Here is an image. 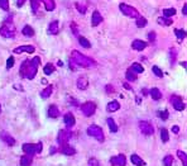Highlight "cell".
<instances>
[{
  "label": "cell",
  "mask_w": 187,
  "mask_h": 166,
  "mask_svg": "<svg viewBox=\"0 0 187 166\" xmlns=\"http://www.w3.org/2000/svg\"><path fill=\"white\" fill-rule=\"evenodd\" d=\"M76 84H77V88L80 90H85L89 86V80L86 78H79L77 81H76Z\"/></svg>",
  "instance_id": "cell-20"
},
{
  "label": "cell",
  "mask_w": 187,
  "mask_h": 166,
  "mask_svg": "<svg viewBox=\"0 0 187 166\" xmlns=\"http://www.w3.org/2000/svg\"><path fill=\"white\" fill-rule=\"evenodd\" d=\"M172 164H173V157L171 155H167L163 159V165L164 166H172Z\"/></svg>",
  "instance_id": "cell-39"
},
{
  "label": "cell",
  "mask_w": 187,
  "mask_h": 166,
  "mask_svg": "<svg viewBox=\"0 0 187 166\" xmlns=\"http://www.w3.org/2000/svg\"><path fill=\"white\" fill-rule=\"evenodd\" d=\"M175 59H176V49L171 48V62L175 63Z\"/></svg>",
  "instance_id": "cell-49"
},
{
  "label": "cell",
  "mask_w": 187,
  "mask_h": 166,
  "mask_svg": "<svg viewBox=\"0 0 187 166\" xmlns=\"http://www.w3.org/2000/svg\"><path fill=\"white\" fill-rule=\"evenodd\" d=\"M0 112H2V108H0Z\"/></svg>",
  "instance_id": "cell-54"
},
{
  "label": "cell",
  "mask_w": 187,
  "mask_h": 166,
  "mask_svg": "<svg viewBox=\"0 0 187 166\" xmlns=\"http://www.w3.org/2000/svg\"><path fill=\"white\" fill-rule=\"evenodd\" d=\"M149 94H150V96H152L153 100H159V99L162 98V94H161V91H159L157 88H153V89H150Z\"/></svg>",
  "instance_id": "cell-25"
},
{
  "label": "cell",
  "mask_w": 187,
  "mask_h": 166,
  "mask_svg": "<svg viewBox=\"0 0 187 166\" xmlns=\"http://www.w3.org/2000/svg\"><path fill=\"white\" fill-rule=\"evenodd\" d=\"M22 33L25 36V37H33L34 36V29H33L30 26H25L22 31Z\"/></svg>",
  "instance_id": "cell-26"
},
{
  "label": "cell",
  "mask_w": 187,
  "mask_h": 166,
  "mask_svg": "<svg viewBox=\"0 0 187 166\" xmlns=\"http://www.w3.org/2000/svg\"><path fill=\"white\" fill-rule=\"evenodd\" d=\"M87 166H100V164H99V161L96 160V159H90L89 160V162H87Z\"/></svg>",
  "instance_id": "cell-47"
},
{
  "label": "cell",
  "mask_w": 187,
  "mask_h": 166,
  "mask_svg": "<svg viewBox=\"0 0 187 166\" xmlns=\"http://www.w3.org/2000/svg\"><path fill=\"white\" fill-rule=\"evenodd\" d=\"M137 76H138V74H135L130 69L126 71V74H125V78L128 79V81H135V80H137Z\"/></svg>",
  "instance_id": "cell-30"
},
{
  "label": "cell",
  "mask_w": 187,
  "mask_h": 166,
  "mask_svg": "<svg viewBox=\"0 0 187 166\" xmlns=\"http://www.w3.org/2000/svg\"><path fill=\"white\" fill-rule=\"evenodd\" d=\"M139 129H140V132L144 136H152L153 132H154L153 126L149 122H146V121H140L139 122Z\"/></svg>",
  "instance_id": "cell-8"
},
{
  "label": "cell",
  "mask_w": 187,
  "mask_h": 166,
  "mask_svg": "<svg viewBox=\"0 0 187 166\" xmlns=\"http://www.w3.org/2000/svg\"><path fill=\"white\" fill-rule=\"evenodd\" d=\"M137 27L138 28H143V27H146V24H147V19L144 18V16H142V15H139L138 18H137Z\"/></svg>",
  "instance_id": "cell-33"
},
{
  "label": "cell",
  "mask_w": 187,
  "mask_h": 166,
  "mask_svg": "<svg viewBox=\"0 0 187 166\" xmlns=\"http://www.w3.org/2000/svg\"><path fill=\"white\" fill-rule=\"evenodd\" d=\"M58 115H59V110H58V108L56 105H49L48 108V117L49 118H58Z\"/></svg>",
  "instance_id": "cell-19"
},
{
  "label": "cell",
  "mask_w": 187,
  "mask_h": 166,
  "mask_svg": "<svg viewBox=\"0 0 187 166\" xmlns=\"http://www.w3.org/2000/svg\"><path fill=\"white\" fill-rule=\"evenodd\" d=\"M153 72H154V75L156 76H158V78H162L163 76V72H162V70H161L158 66H153Z\"/></svg>",
  "instance_id": "cell-43"
},
{
  "label": "cell",
  "mask_w": 187,
  "mask_h": 166,
  "mask_svg": "<svg viewBox=\"0 0 187 166\" xmlns=\"http://www.w3.org/2000/svg\"><path fill=\"white\" fill-rule=\"evenodd\" d=\"M124 88H125V89H129V90L132 89V88H130V85H128V84H124Z\"/></svg>",
  "instance_id": "cell-53"
},
{
  "label": "cell",
  "mask_w": 187,
  "mask_h": 166,
  "mask_svg": "<svg viewBox=\"0 0 187 166\" xmlns=\"http://www.w3.org/2000/svg\"><path fill=\"white\" fill-rule=\"evenodd\" d=\"M87 135L91 136L92 138L97 139L99 142H103V141L105 139V136H104L103 129H101L100 127H97V126H95V124H92V126H90V127L87 128Z\"/></svg>",
  "instance_id": "cell-3"
},
{
  "label": "cell",
  "mask_w": 187,
  "mask_h": 166,
  "mask_svg": "<svg viewBox=\"0 0 187 166\" xmlns=\"http://www.w3.org/2000/svg\"><path fill=\"white\" fill-rule=\"evenodd\" d=\"M34 52V47L33 46H20L14 49V53H33Z\"/></svg>",
  "instance_id": "cell-15"
},
{
  "label": "cell",
  "mask_w": 187,
  "mask_h": 166,
  "mask_svg": "<svg viewBox=\"0 0 187 166\" xmlns=\"http://www.w3.org/2000/svg\"><path fill=\"white\" fill-rule=\"evenodd\" d=\"M58 29H59V27H58V22L57 20H52L49 23V26H48V33L49 34H52V36L57 34Z\"/></svg>",
  "instance_id": "cell-18"
},
{
  "label": "cell",
  "mask_w": 187,
  "mask_h": 166,
  "mask_svg": "<svg viewBox=\"0 0 187 166\" xmlns=\"http://www.w3.org/2000/svg\"><path fill=\"white\" fill-rule=\"evenodd\" d=\"M51 94H52V86L51 85H48L43 91L41 93V96L43 98V99H47V98H49L51 96Z\"/></svg>",
  "instance_id": "cell-32"
},
{
  "label": "cell",
  "mask_w": 187,
  "mask_h": 166,
  "mask_svg": "<svg viewBox=\"0 0 187 166\" xmlns=\"http://www.w3.org/2000/svg\"><path fill=\"white\" fill-rule=\"evenodd\" d=\"M161 138H162V142H168L169 139V135H168V131L166 128H162L161 129Z\"/></svg>",
  "instance_id": "cell-34"
},
{
  "label": "cell",
  "mask_w": 187,
  "mask_h": 166,
  "mask_svg": "<svg viewBox=\"0 0 187 166\" xmlns=\"http://www.w3.org/2000/svg\"><path fill=\"white\" fill-rule=\"evenodd\" d=\"M158 117L162 118L163 121H167L168 117H169V112H168V110H159V112H158Z\"/></svg>",
  "instance_id": "cell-42"
},
{
  "label": "cell",
  "mask_w": 187,
  "mask_h": 166,
  "mask_svg": "<svg viewBox=\"0 0 187 166\" xmlns=\"http://www.w3.org/2000/svg\"><path fill=\"white\" fill-rule=\"evenodd\" d=\"M71 29H72V32H73V34H76V36L79 34V28L76 27V23H75V22L71 23Z\"/></svg>",
  "instance_id": "cell-48"
},
{
  "label": "cell",
  "mask_w": 187,
  "mask_h": 166,
  "mask_svg": "<svg viewBox=\"0 0 187 166\" xmlns=\"http://www.w3.org/2000/svg\"><path fill=\"white\" fill-rule=\"evenodd\" d=\"M27 2V0H16V6L18 8H20V6H23V4Z\"/></svg>",
  "instance_id": "cell-50"
},
{
  "label": "cell",
  "mask_w": 187,
  "mask_h": 166,
  "mask_svg": "<svg viewBox=\"0 0 187 166\" xmlns=\"http://www.w3.org/2000/svg\"><path fill=\"white\" fill-rule=\"evenodd\" d=\"M161 26H166V27H168V26H172V20L169 19V18H164V16H161V18H158V20H157Z\"/></svg>",
  "instance_id": "cell-29"
},
{
  "label": "cell",
  "mask_w": 187,
  "mask_h": 166,
  "mask_svg": "<svg viewBox=\"0 0 187 166\" xmlns=\"http://www.w3.org/2000/svg\"><path fill=\"white\" fill-rule=\"evenodd\" d=\"M46 6V10L47 12H52L55 10V8H56V3H55V0H42Z\"/></svg>",
  "instance_id": "cell-24"
},
{
  "label": "cell",
  "mask_w": 187,
  "mask_h": 166,
  "mask_svg": "<svg viewBox=\"0 0 187 166\" xmlns=\"http://www.w3.org/2000/svg\"><path fill=\"white\" fill-rule=\"evenodd\" d=\"M176 9L175 8H166V9H163V16L164 18H169V16H173L176 14Z\"/></svg>",
  "instance_id": "cell-28"
},
{
  "label": "cell",
  "mask_w": 187,
  "mask_h": 166,
  "mask_svg": "<svg viewBox=\"0 0 187 166\" xmlns=\"http://www.w3.org/2000/svg\"><path fill=\"white\" fill-rule=\"evenodd\" d=\"M81 110L86 117H91L96 110V104L94 102H86V103H83L81 105Z\"/></svg>",
  "instance_id": "cell-7"
},
{
  "label": "cell",
  "mask_w": 187,
  "mask_h": 166,
  "mask_svg": "<svg viewBox=\"0 0 187 166\" xmlns=\"http://www.w3.org/2000/svg\"><path fill=\"white\" fill-rule=\"evenodd\" d=\"M41 63V59L37 56V57H33L32 60H24L22 62V66H20V76L22 78H27L29 80L34 79L36 74L38 71V66Z\"/></svg>",
  "instance_id": "cell-1"
},
{
  "label": "cell",
  "mask_w": 187,
  "mask_h": 166,
  "mask_svg": "<svg viewBox=\"0 0 187 166\" xmlns=\"http://www.w3.org/2000/svg\"><path fill=\"white\" fill-rule=\"evenodd\" d=\"M110 164L114 165V166H125L126 165V157L123 153L118 155V156H114V157L110 159Z\"/></svg>",
  "instance_id": "cell-9"
},
{
  "label": "cell",
  "mask_w": 187,
  "mask_h": 166,
  "mask_svg": "<svg viewBox=\"0 0 187 166\" xmlns=\"http://www.w3.org/2000/svg\"><path fill=\"white\" fill-rule=\"evenodd\" d=\"M171 103L176 110H183L185 109V103L181 100V98L178 95H172L171 96Z\"/></svg>",
  "instance_id": "cell-11"
},
{
  "label": "cell",
  "mask_w": 187,
  "mask_h": 166,
  "mask_svg": "<svg viewBox=\"0 0 187 166\" xmlns=\"http://www.w3.org/2000/svg\"><path fill=\"white\" fill-rule=\"evenodd\" d=\"M147 37H148V41H149V42L153 43V42L156 41V33H154V32H149L148 34H147Z\"/></svg>",
  "instance_id": "cell-46"
},
{
  "label": "cell",
  "mask_w": 187,
  "mask_h": 166,
  "mask_svg": "<svg viewBox=\"0 0 187 166\" xmlns=\"http://www.w3.org/2000/svg\"><path fill=\"white\" fill-rule=\"evenodd\" d=\"M30 6H32V12L36 14L39 9V0H30Z\"/></svg>",
  "instance_id": "cell-37"
},
{
  "label": "cell",
  "mask_w": 187,
  "mask_h": 166,
  "mask_svg": "<svg viewBox=\"0 0 187 166\" xmlns=\"http://www.w3.org/2000/svg\"><path fill=\"white\" fill-rule=\"evenodd\" d=\"M15 34V27L12 22H5L4 26L0 28V36L4 38H12Z\"/></svg>",
  "instance_id": "cell-4"
},
{
  "label": "cell",
  "mask_w": 187,
  "mask_h": 166,
  "mask_svg": "<svg viewBox=\"0 0 187 166\" xmlns=\"http://www.w3.org/2000/svg\"><path fill=\"white\" fill-rule=\"evenodd\" d=\"M147 46H148V43L144 42V41H142V39H135L132 43V48L135 49V51H143Z\"/></svg>",
  "instance_id": "cell-13"
},
{
  "label": "cell",
  "mask_w": 187,
  "mask_h": 166,
  "mask_svg": "<svg viewBox=\"0 0 187 166\" xmlns=\"http://www.w3.org/2000/svg\"><path fill=\"white\" fill-rule=\"evenodd\" d=\"M177 156L181 159L182 165H183V166H187V155H186L183 151H177Z\"/></svg>",
  "instance_id": "cell-38"
},
{
  "label": "cell",
  "mask_w": 187,
  "mask_h": 166,
  "mask_svg": "<svg viewBox=\"0 0 187 166\" xmlns=\"http://www.w3.org/2000/svg\"><path fill=\"white\" fill-rule=\"evenodd\" d=\"M101 22H103V16H101V14H100L99 10H95V12L92 13V18H91L92 27H97Z\"/></svg>",
  "instance_id": "cell-14"
},
{
  "label": "cell",
  "mask_w": 187,
  "mask_h": 166,
  "mask_svg": "<svg viewBox=\"0 0 187 166\" xmlns=\"http://www.w3.org/2000/svg\"><path fill=\"white\" fill-rule=\"evenodd\" d=\"M0 138H2L8 146H14L15 145V139L9 133H6V132H2V133H0Z\"/></svg>",
  "instance_id": "cell-16"
},
{
  "label": "cell",
  "mask_w": 187,
  "mask_h": 166,
  "mask_svg": "<svg viewBox=\"0 0 187 166\" xmlns=\"http://www.w3.org/2000/svg\"><path fill=\"white\" fill-rule=\"evenodd\" d=\"M119 9H120V12L124 15L129 16V18H138V16L140 15L139 12L135 9V8H133V6L128 5V4H124V3H122L120 5H119Z\"/></svg>",
  "instance_id": "cell-5"
},
{
  "label": "cell",
  "mask_w": 187,
  "mask_h": 166,
  "mask_svg": "<svg viewBox=\"0 0 187 166\" xmlns=\"http://www.w3.org/2000/svg\"><path fill=\"white\" fill-rule=\"evenodd\" d=\"M76 67H92V66H95V61L89 59V57L83 56L81 52L79 51H72L71 53V60H70Z\"/></svg>",
  "instance_id": "cell-2"
},
{
  "label": "cell",
  "mask_w": 187,
  "mask_h": 166,
  "mask_svg": "<svg viewBox=\"0 0 187 166\" xmlns=\"http://www.w3.org/2000/svg\"><path fill=\"white\" fill-rule=\"evenodd\" d=\"M59 152H62L63 155H67V156H72L76 153V150L69 143H65V145H61V148H59Z\"/></svg>",
  "instance_id": "cell-12"
},
{
  "label": "cell",
  "mask_w": 187,
  "mask_h": 166,
  "mask_svg": "<svg viewBox=\"0 0 187 166\" xmlns=\"http://www.w3.org/2000/svg\"><path fill=\"white\" fill-rule=\"evenodd\" d=\"M172 132H173V133H178V132H180V128H178L177 126H173L172 127Z\"/></svg>",
  "instance_id": "cell-51"
},
{
  "label": "cell",
  "mask_w": 187,
  "mask_h": 166,
  "mask_svg": "<svg viewBox=\"0 0 187 166\" xmlns=\"http://www.w3.org/2000/svg\"><path fill=\"white\" fill-rule=\"evenodd\" d=\"M108 126L110 128V132H113V133L118 132V124L115 123V121L113 118H108Z\"/></svg>",
  "instance_id": "cell-27"
},
{
  "label": "cell",
  "mask_w": 187,
  "mask_h": 166,
  "mask_svg": "<svg viewBox=\"0 0 187 166\" xmlns=\"http://www.w3.org/2000/svg\"><path fill=\"white\" fill-rule=\"evenodd\" d=\"M130 70H132V71H134L135 74H140V72H143V71H144L143 66H142L140 63H138V62L133 63V65H132V67H130Z\"/></svg>",
  "instance_id": "cell-31"
},
{
  "label": "cell",
  "mask_w": 187,
  "mask_h": 166,
  "mask_svg": "<svg viewBox=\"0 0 187 166\" xmlns=\"http://www.w3.org/2000/svg\"><path fill=\"white\" fill-rule=\"evenodd\" d=\"M175 34L178 39H183L186 37V32L183 29H175Z\"/></svg>",
  "instance_id": "cell-40"
},
{
  "label": "cell",
  "mask_w": 187,
  "mask_h": 166,
  "mask_svg": "<svg viewBox=\"0 0 187 166\" xmlns=\"http://www.w3.org/2000/svg\"><path fill=\"white\" fill-rule=\"evenodd\" d=\"M33 162V156L32 155H24L20 159V166H30Z\"/></svg>",
  "instance_id": "cell-21"
},
{
  "label": "cell",
  "mask_w": 187,
  "mask_h": 166,
  "mask_svg": "<svg viewBox=\"0 0 187 166\" xmlns=\"http://www.w3.org/2000/svg\"><path fill=\"white\" fill-rule=\"evenodd\" d=\"M43 71H44L46 75H51V74H53V72H55V66H53L52 63H47V65L44 66Z\"/></svg>",
  "instance_id": "cell-35"
},
{
  "label": "cell",
  "mask_w": 187,
  "mask_h": 166,
  "mask_svg": "<svg viewBox=\"0 0 187 166\" xmlns=\"http://www.w3.org/2000/svg\"><path fill=\"white\" fill-rule=\"evenodd\" d=\"M70 132H67L65 129H61L57 135V142L59 145H65V143H69V139H70Z\"/></svg>",
  "instance_id": "cell-10"
},
{
  "label": "cell",
  "mask_w": 187,
  "mask_h": 166,
  "mask_svg": "<svg viewBox=\"0 0 187 166\" xmlns=\"http://www.w3.org/2000/svg\"><path fill=\"white\" fill-rule=\"evenodd\" d=\"M0 8L5 12L9 10V0H0Z\"/></svg>",
  "instance_id": "cell-41"
},
{
  "label": "cell",
  "mask_w": 187,
  "mask_h": 166,
  "mask_svg": "<svg viewBox=\"0 0 187 166\" xmlns=\"http://www.w3.org/2000/svg\"><path fill=\"white\" fill-rule=\"evenodd\" d=\"M63 121H65L67 127H72V126H75V123H76V119H75L72 113H66L65 117H63Z\"/></svg>",
  "instance_id": "cell-17"
},
{
  "label": "cell",
  "mask_w": 187,
  "mask_h": 166,
  "mask_svg": "<svg viewBox=\"0 0 187 166\" xmlns=\"http://www.w3.org/2000/svg\"><path fill=\"white\" fill-rule=\"evenodd\" d=\"M119 108H120V104H119V102L118 100H113V102H110L108 104V112H110V113L116 112Z\"/></svg>",
  "instance_id": "cell-22"
},
{
  "label": "cell",
  "mask_w": 187,
  "mask_h": 166,
  "mask_svg": "<svg viewBox=\"0 0 187 166\" xmlns=\"http://www.w3.org/2000/svg\"><path fill=\"white\" fill-rule=\"evenodd\" d=\"M76 8H77V9L80 10V13H81V14H85V12H86V8H87V5H86V4H85V5H81L80 3H77V4H76Z\"/></svg>",
  "instance_id": "cell-44"
},
{
  "label": "cell",
  "mask_w": 187,
  "mask_h": 166,
  "mask_svg": "<svg viewBox=\"0 0 187 166\" xmlns=\"http://www.w3.org/2000/svg\"><path fill=\"white\" fill-rule=\"evenodd\" d=\"M130 160H132V162L135 166H146V162H144V160H142L138 155H132Z\"/></svg>",
  "instance_id": "cell-23"
},
{
  "label": "cell",
  "mask_w": 187,
  "mask_h": 166,
  "mask_svg": "<svg viewBox=\"0 0 187 166\" xmlns=\"http://www.w3.org/2000/svg\"><path fill=\"white\" fill-rule=\"evenodd\" d=\"M13 66H14V57L10 56L9 59H8V61H6V69H12Z\"/></svg>",
  "instance_id": "cell-45"
},
{
  "label": "cell",
  "mask_w": 187,
  "mask_h": 166,
  "mask_svg": "<svg viewBox=\"0 0 187 166\" xmlns=\"http://www.w3.org/2000/svg\"><path fill=\"white\" fill-rule=\"evenodd\" d=\"M23 151L27 153V155H34L36 152H41L42 151V143H38V145H34V143H24L22 146Z\"/></svg>",
  "instance_id": "cell-6"
},
{
  "label": "cell",
  "mask_w": 187,
  "mask_h": 166,
  "mask_svg": "<svg viewBox=\"0 0 187 166\" xmlns=\"http://www.w3.org/2000/svg\"><path fill=\"white\" fill-rule=\"evenodd\" d=\"M182 13H183L185 15L187 14V5H186V4H185V5H183V8H182Z\"/></svg>",
  "instance_id": "cell-52"
},
{
  "label": "cell",
  "mask_w": 187,
  "mask_h": 166,
  "mask_svg": "<svg viewBox=\"0 0 187 166\" xmlns=\"http://www.w3.org/2000/svg\"><path fill=\"white\" fill-rule=\"evenodd\" d=\"M79 43H80L83 48H90V47H91V43L89 42V39H86L85 37H80V38H79Z\"/></svg>",
  "instance_id": "cell-36"
}]
</instances>
